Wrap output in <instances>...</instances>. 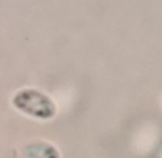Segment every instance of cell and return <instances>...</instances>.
<instances>
[{"mask_svg": "<svg viewBox=\"0 0 162 158\" xmlns=\"http://www.w3.org/2000/svg\"><path fill=\"white\" fill-rule=\"evenodd\" d=\"M16 104L21 109L30 108V113L38 115V117H51L53 115V104H51L44 96L37 94V92H25L16 97Z\"/></svg>", "mask_w": 162, "mask_h": 158, "instance_id": "obj_1", "label": "cell"}]
</instances>
